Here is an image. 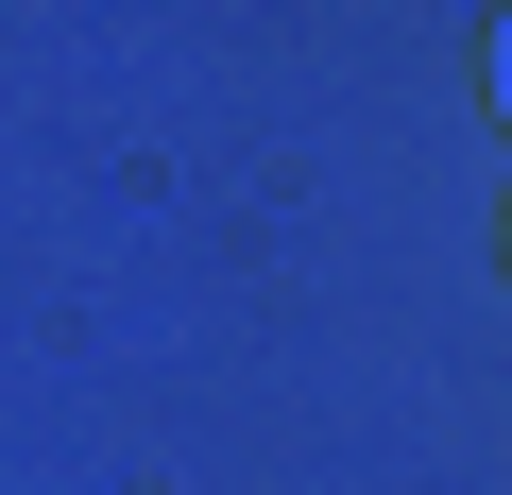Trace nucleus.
<instances>
[{
    "label": "nucleus",
    "instance_id": "1",
    "mask_svg": "<svg viewBox=\"0 0 512 495\" xmlns=\"http://www.w3.org/2000/svg\"><path fill=\"white\" fill-rule=\"evenodd\" d=\"M495 120H512V18H495Z\"/></svg>",
    "mask_w": 512,
    "mask_h": 495
}]
</instances>
